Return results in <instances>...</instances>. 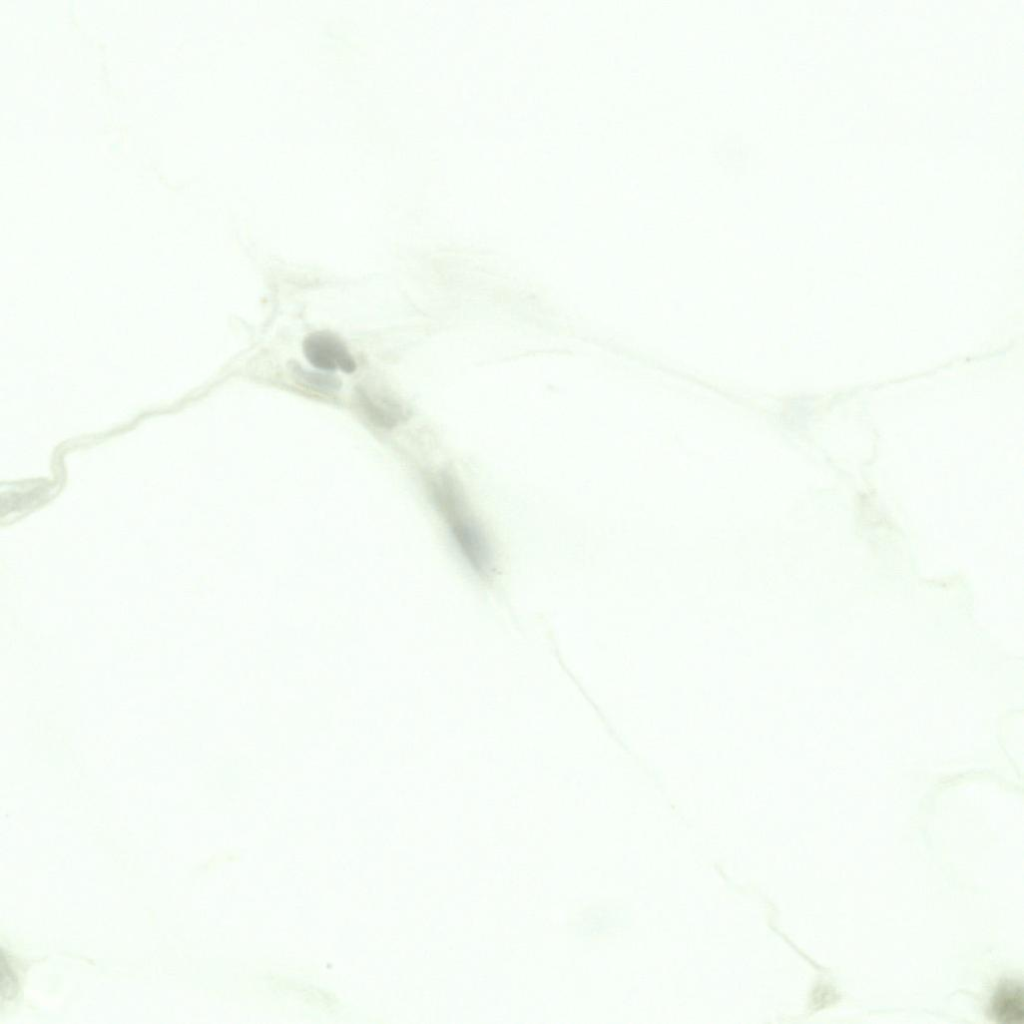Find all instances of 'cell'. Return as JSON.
<instances>
[{
  "mask_svg": "<svg viewBox=\"0 0 1024 1024\" xmlns=\"http://www.w3.org/2000/svg\"><path fill=\"white\" fill-rule=\"evenodd\" d=\"M357 399L363 413L378 427L391 429L406 417L402 405L387 395L371 394L365 388L359 387Z\"/></svg>",
  "mask_w": 1024,
  "mask_h": 1024,
  "instance_id": "277c9868",
  "label": "cell"
},
{
  "mask_svg": "<svg viewBox=\"0 0 1024 1024\" xmlns=\"http://www.w3.org/2000/svg\"><path fill=\"white\" fill-rule=\"evenodd\" d=\"M989 1015L997 1023L1022 1024L1024 1020L1022 983L1015 979H1005L999 983L990 999Z\"/></svg>",
  "mask_w": 1024,
  "mask_h": 1024,
  "instance_id": "3957f363",
  "label": "cell"
},
{
  "mask_svg": "<svg viewBox=\"0 0 1024 1024\" xmlns=\"http://www.w3.org/2000/svg\"><path fill=\"white\" fill-rule=\"evenodd\" d=\"M303 352L306 359L321 370L341 369L345 373H352L356 369V363L345 344L328 331L309 334L304 339Z\"/></svg>",
  "mask_w": 1024,
  "mask_h": 1024,
  "instance_id": "7a4b0ae2",
  "label": "cell"
},
{
  "mask_svg": "<svg viewBox=\"0 0 1024 1024\" xmlns=\"http://www.w3.org/2000/svg\"><path fill=\"white\" fill-rule=\"evenodd\" d=\"M426 488L462 561L478 580L493 583L498 574L496 550L461 480L453 470L443 467L426 477Z\"/></svg>",
  "mask_w": 1024,
  "mask_h": 1024,
  "instance_id": "6da1fadb",
  "label": "cell"
},
{
  "mask_svg": "<svg viewBox=\"0 0 1024 1024\" xmlns=\"http://www.w3.org/2000/svg\"><path fill=\"white\" fill-rule=\"evenodd\" d=\"M1 975H2V991L3 994L10 998L16 990V977L12 972L9 962L5 959L4 953H2L1 960Z\"/></svg>",
  "mask_w": 1024,
  "mask_h": 1024,
  "instance_id": "8992f818",
  "label": "cell"
},
{
  "mask_svg": "<svg viewBox=\"0 0 1024 1024\" xmlns=\"http://www.w3.org/2000/svg\"><path fill=\"white\" fill-rule=\"evenodd\" d=\"M292 371L298 379L303 381L305 384L310 385L314 389L327 391L336 390L341 386V383L337 378L327 374L307 371L299 365H293Z\"/></svg>",
  "mask_w": 1024,
  "mask_h": 1024,
  "instance_id": "5b68a950",
  "label": "cell"
}]
</instances>
